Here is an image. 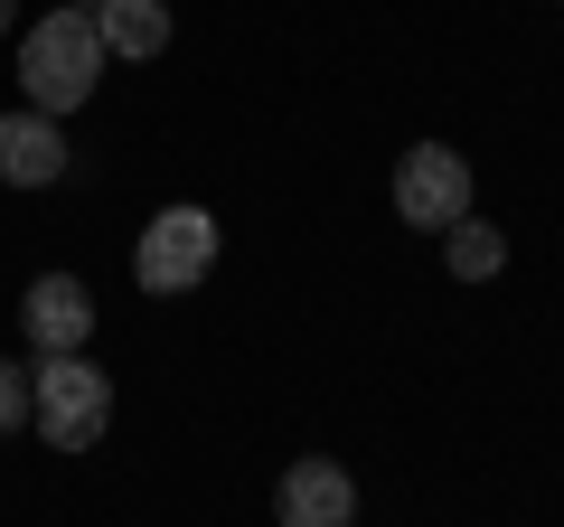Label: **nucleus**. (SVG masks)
<instances>
[{"mask_svg":"<svg viewBox=\"0 0 564 527\" xmlns=\"http://www.w3.org/2000/svg\"><path fill=\"white\" fill-rule=\"evenodd\" d=\"M104 29H95V10L85 0H57L47 20H29V39H20V95L39 104V114H76V104H95V85H104Z\"/></svg>","mask_w":564,"mask_h":527,"instance_id":"1","label":"nucleus"},{"mask_svg":"<svg viewBox=\"0 0 564 527\" xmlns=\"http://www.w3.org/2000/svg\"><path fill=\"white\" fill-rule=\"evenodd\" d=\"M29 424L57 452H95L104 424H113V377H104L85 348H47V358L29 367Z\"/></svg>","mask_w":564,"mask_h":527,"instance_id":"2","label":"nucleus"},{"mask_svg":"<svg viewBox=\"0 0 564 527\" xmlns=\"http://www.w3.org/2000/svg\"><path fill=\"white\" fill-rule=\"evenodd\" d=\"M207 273H217V217L207 207H161V217L141 226V245H132V283L151 292V302H180V292H198Z\"/></svg>","mask_w":564,"mask_h":527,"instance_id":"3","label":"nucleus"},{"mask_svg":"<svg viewBox=\"0 0 564 527\" xmlns=\"http://www.w3.org/2000/svg\"><path fill=\"white\" fill-rule=\"evenodd\" d=\"M395 217L404 226H433V236H443L452 217H470V161L452 142H414L395 161Z\"/></svg>","mask_w":564,"mask_h":527,"instance_id":"4","label":"nucleus"},{"mask_svg":"<svg viewBox=\"0 0 564 527\" xmlns=\"http://www.w3.org/2000/svg\"><path fill=\"white\" fill-rule=\"evenodd\" d=\"M273 527H358V481L329 452H302L273 481Z\"/></svg>","mask_w":564,"mask_h":527,"instance_id":"5","label":"nucleus"},{"mask_svg":"<svg viewBox=\"0 0 564 527\" xmlns=\"http://www.w3.org/2000/svg\"><path fill=\"white\" fill-rule=\"evenodd\" d=\"M20 330H29V348H85L95 340V292L76 283V273H39V283L20 292Z\"/></svg>","mask_w":564,"mask_h":527,"instance_id":"6","label":"nucleus"},{"mask_svg":"<svg viewBox=\"0 0 564 527\" xmlns=\"http://www.w3.org/2000/svg\"><path fill=\"white\" fill-rule=\"evenodd\" d=\"M66 132H57V114H0V189H57L66 180Z\"/></svg>","mask_w":564,"mask_h":527,"instance_id":"7","label":"nucleus"},{"mask_svg":"<svg viewBox=\"0 0 564 527\" xmlns=\"http://www.w3.org/2000/svg\"><path fill=\"white\" fill-rule=\"evenodd\" d=\"M104 57H161L170 47V0H95Z\"/></svg>","mask_w":564,"mask_h":527,"instance_id":"8","label":"nucleus"},{"mask_svg":"<svg viewBox=\"0 0 564 527\" xmlns=\"http://www.w3.org/2000/svg\"><path fill=\"white\" fill-rule=\"evenodd\" d=\"M443 264H452V283H489V273H508V236L470 207V217L443 226Z\"/></svg>","mask_w":564,"mask_h":527,"instance_id":"9","label":"nucleus"},{"mask_svg":"<svg viewBox=\"0 0 564 527\" xmlns=\"http://www.w3.org/2000/svg\"><path fill=\"white\" fill-rule=\"evenodd\" d=\"M29 424V386H20V358H0V433Z\"/></svg>","mask_w":564,"mask_h":527,"instance_id":"10","label":"nucleus"},{"mask_svg":"<svg viewBox=\"0 0 564 527\" xmlns=\"http://www.w3.org/2000/svg\"><path fill=\"white\" fill-rule=\"evenodd\" d=\"M10 29H20V0H0V39H10Z\"/></svg>","mask_w":564,"mask_h":527,"instance_id":"11","label":"nucleus"}]
</instances>
